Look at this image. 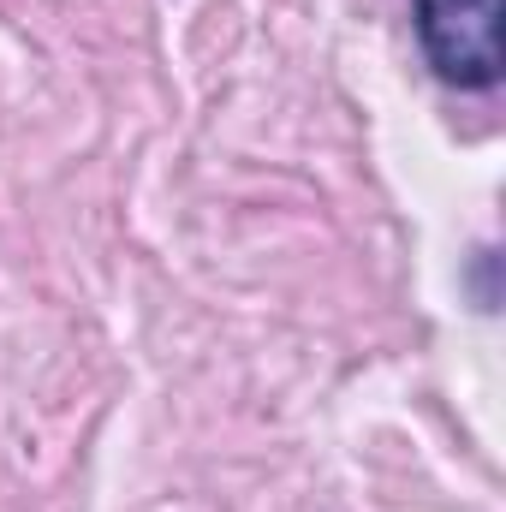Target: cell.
<instances>
[{
  "instance_id": "obj_1",
  "label": "cell",
  "mask_w": 506,
  "mask_h": 512,
  "mask_svg": "<svg viewBox=\"0 0 506 512\" xmlns=\"http://www.w3.org/2000/svg\"><path fill=\"white\" fill-rule=\"evenodd\" d=\"M411 30L447 90H495L506 72V0H411Z\"/></svg>"
}]
</instances>
